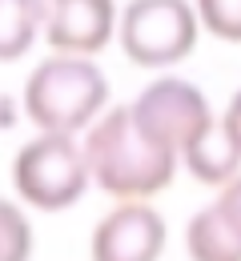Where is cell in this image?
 <instances>
[{"mask_svg": "<svg viewBox=\"0 0 241 261\" xmlns=\"http://www.w3.org/2000/svg\"><path fill=\"white\" fill-rule=\"evenodd\" d=\"M85 161L93 185L109 197H157L177 177L181 157L157 145L129 113V105H113L85 129Z\"/></svg>", "mask_w": 241, "mask_h": 261, "instance_id": "1", "label": "cell"}, {"mask_svg": "<svg viewBox=\"0 0 241 261\" xmlns=\"http://www.w3.org/2000/svg\"><path fill=\"white\" fill-rule=\"evenodd\" d=\"M20 100L36 133H85L109 109V76L93 57L52 53L29 72Z\"/></svg>", "mask_w": 241, "mask_h": 261, "instance_id": "2", "label": "cell"}, {"mask_svg": "<svg viewBox=\"0 0 241 261\" xmlns=\"http://www.w3.org/2000/svg\"><path fill=\"white\" fill-rule=\"evenodd\" d=\"M12 185L20 201L40 213H61L76 205L93 185L76 133H36L29 145H20L12 161Z\"/></svg>", "mask_w": 241, "mask_h": 261, "instance_id": "3", "label": "cell"}, {"mask_svg": "<svg viewBox=\"0 0 241 261\" xmlns=\"http://www.w3.org/2000/svg\"><path fill=\"white\" fill-rule=\"evenodd\" d=\"M193 0H129L117 16V40L141 68H173L197 48Z\"/></svg>", "mask_w": 241, "mask_h": 261, "instance_id": "4", "label": "cell"}, {"mask_svg": "<svg viewBox=\"0 0 241 261\" xmlns=\"http://www.w3.org/2000/svg\"><path fill=\"white\" fill-rule=\"evenodd\" d=\"M129 113L157 145L173 149L177 157L217 121L209 97L185 76H157L153 85H145L137 93Z\"/></svg>", "mask_w": 241, "mask_h": 261, "instance_id": "5", "label": "cell"}, {"mask_svg": "<svg viewBox=\"0 0 241 261\" xmlns=\"http://www.w3.org/2000/svg\"><path fill=\"white\" fill-rule=\"evenodd\" d=\"M165 217L149 205V197H125L97 221L89 253L97 261H153L165 253Z\"/></svg>", "mask_w": 241, "mask_h": 261, "instance_id": "6", "label": "cell"}, {"mask_svg": "<svg viewBox=\"0 0 241 261\" xmlns=\"http://www.w3.org/2000/svg\"><path fill=\"white\" fill-rule=\"evenodd\" d=\"M117 0H48L44 40L52 53L97 57L117 36Z\"/></svg>", "mask_w": 241, "mask_h": 261, "instance_id": "7", "label": "cell"}, {"mask_svg": "<svg viewBox=\"0 0 241 261\" xmlns=\"http://www.w3.org/2000/svg\"><path fill=\"white\" fill-rule=\"evenodd\" d=\"M181 165H185L189 177H197L201 185H225L229 177L241 173V145H237V137L229 133V125L217 117V121L181 153Z\"/></svg>", "mask_w": 241, "mask_h": 261, "instance_id": "8", "label": "cell"}, {"mask_svg": "<svg viewBox=\"0 0 241 261\" xmlns=\"http://www.w3.org/2000/svg\"><path fill=\"white\" fill-rule=\"evenodd\" d=\"M48 0H0V61H20L44 36Z\"/></svg>", "mask_w": 241, "mask_h": 261, "instance_id": "9", "label": "cell"}, {"mask_svg": "<svg viewBox=\"0 0 241 261\" xmlns=\"http://www.w3.org/2000/svg\"><path fill=\"white\" fill-rule=\"evenodd\" d=\"M185 253L197 261H241V241L237 233L225 225L217 205H205L189 217L185 225Z\"/></svg>", "mask_w": 241, "mask_h": 261, "instance_id": "10", "label": "cell"}, {"mask_svg": "<svg viewBox=\"0 0 241 261\" xmlns=\"http://www.w3.org/2000/svg\"><path fill=\"white\" fill-rule=\"evenodd\" d=\"M24 257H33V225L20 213V205L0 197V261H24Z\"/></svg>", "mask_w": 241, "mask_h": 261, "instance_id": "11", "label": "cell"}, {"mask_svg": "<svg viewBox=\"0 0 241 261\" xmlns=\"http://www.w3.org/2000/svg\"><path fill=\"white\" fill-rule=\"evenodd\" d=\"M193 8L209 36L241 44V0H193Z\"/></svg>", "mask_w": 241, "mask_h": 261, "instance_id": "12", "label": "cell"}, {"mask_svg": "<svg viewBox=\"0 0 241 261\" xmlns=\"http://www.w3.org/2000/svg\"><path fill=\"white\" fill-rule=\"evenodd\" d=\"M217 213L225 217V225L237 233V241H241V173L237 177H229L225 185H221V193H217Z\"/></svg>", "mask_w": 241, "mask_h": 261, "instance_id": "13", "label": "cell"}, {"mask_svg": "<svg viewBox=\"0 0 241 261\" xmlns=\"http://www.w3.org/2000/svg\"><path fill=\"white\" fill-rule=\"evenodd\" d=\"M221 121L229 125V133L237 137V145H241V89L229 97V105H225V113H221Z\"/></svg>", "mask_w": 241, "mask_h": 261, "instance_id": "14", "label": "cell"}]
</instances>
